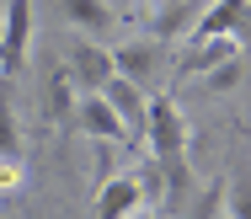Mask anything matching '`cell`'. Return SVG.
<instances>
[{
	"mask_svg": "<svg viewBox=\"0 0 251 219\" xmlns=\"http://www.w3.org/2000/svg\"><path fill=\"white\" fill-rule=\"evenodd\" d=\"M214 38H246V0H214L208 11L193 16L187 49H193V43H214Z\"/></svg>",
	"mask_w": 251,
	"mask_h": 219,
	"instance_id": "2",
	"label": "cell"
},
{
	"mask_svg": "<svg viewBox=\"0 0 251 219\" xmlns=\"http://www.w3.org/2000/svg\"><path fill=\"white\" fill-rule=\"evenodd\" d=\"M225 219H246V176H235V193H230V214Z\"/></svg>",
	"mask_w": 251,
	"mask_h": 219,
	"instance_id": "13",
	"label": "cell"
},
{
	"mask_svg": "<svg viewBox=\"0 0 251 219\" xmlns=\"http://www.w3.org/2000/svg\"><path fill=\"white\" fill-rule=\"evenodd\" d=\"M145 5H150V11H155V5H160V0H145Z\"/></svg>",
	"mask_w": 251,
	"mask_h": 219,
	"instance_id": "16",
	"label": "cell"
},
{
	"mask_svg": "<svg viewBox=\"0 0 251 219\" xmlns=\"http://www.w3.org/2000/svg\"><path fill=\"white\" fill-rule=\"evenodd\" d=\"M112 54V75L118 80H128V86H150L155 80V64H160V43H150V38H134V43H118V49H107Z\"/></svg>",
	"mask_w": 251,
	"mask_h": 219,
	"instance_id": "4",
	"label": "cell"
},
{
	"mask_svg": "<svg viewBox=\"0 0 251 219\" xmlns=\"http://www.w3.org/2000/svg\"><path fill=\"white\" fill-rule=\"evenodd\" d=\"M59 11H64V22H70V27H80L86 38H101V32L118 22V16H112V5H101V0H64Z\"/></svg>",
	"mask_w": 251,
	"mask_h": 219,
	"instance_id": "9",
	"label": "cell"
},
{
	"mask_svg": "<svg viewBox=\"0 0 251 219\" xmlns=\"http://www.w3.org/2000/svg\"><path fill=\"white\" fill-rule=\"evenodd\" d=\"M134 219H166V214H134Z\"/></svg>",
	"mask_w": 251,
	"mask_h": 219,
	"instance_id": "15",
	"label": "cell"
},
{
	"mask_svg": "<svg viewBox=\"0 0 251 219\" xmlns=\"http://www.w3.org/2000/svg\"><path fill=\"white\" fill-rule=\"evenodd\" d=\"M139 209H145V198H139V182H134V171H128V176H107L97 187L91 219H134Z\"/></svg>",
	"mask_w": 251,
	"mask_h": 219,
	"instance_id": "6",
	"label": "cell"
},
{
	"mask_svg": "<svg viewBox=\"0 0 251 219\" xmlns=\"http://www.w3.org/2000/svg\"><path fill=\"white\" fill-rule=\"evenodd\" d=\"M193 27V0H160L150 16V43H171Z\"/></svg>",
	"mask_w": 251,
	"mask_h": 219,
	"instance_id": "8",
	"label": "cell"
},
{
	"mask_svg": "<svg viewBox=\"0 0 251 219\" xmlns=\"http://www.w3.org/2000/svg\"><path fill=\"white\" fill-rule=\"evenodd\" d=\"M203 86H208L214 97H225V91H241V86H246V54H235V59H225L219 70H208V75H203Z\"/></svg>",
	"mask_w": 251,
	"mask_h": 219,
	"instance_id": "12",
	"label": "cell"
},
{
	"mask_svg": "<svg viewBox=\"0 0 251 219\" xmlns=\"http://www.w3.org/2000/svg\"><path fill=\"white\" fill-rule=\"evenodd\" d=\"M32 49V0H11L5 5V22H0V75L16 80L22 64Z\"/></svg>",
	"mask_w": 251,
	"mask_h": 219,
	"instance_id": "1",
	"label": "cell"
},
{
	"mask_svg": "<svg viewBox=\"0 0 251 219\" xmlns=\"http://www.w3.org/2000/svg\"><path fill=\"white\" fill-rule=\"evenodd\" d=\"M0 161L22 166V128H16V107H11V80L0 75Z\"/></svg>",
	"mask_w": 251,
	"mask_h": 219,
	"instance_id": "10",
	"label": "cell"
},
{
	"mask_svg": "<svg viewBox=\"0 0 251 219\" xmlns=\"http://www.w3.org/2000/svg\"><path fill=\"white\" fill-rule=\"evenodd\" d=\"M43 112H49V123H70V112H75V80L64 70H53L43 86Z\"/></svg>",
	"mask_w": 251,
	"mask_h": 219,
	"instance_id": "11",
	"label": "cell"
},
{
	"mask_svg": "<svg viewBox=\"0 0 251 219\" xmlns=\"http://www.w3.org/2000/svg\"><path fill=\"white\" fill-rule=\"evenodd\" d=\"M11 187H22V166L0 161V193H11Z\"/></svg>",
	"mask_w": 251,
	"mask_h": 219,
	"instance_id": "14",
	"label": "cell"
},
{
	"mask_svg": "<svg viewBox=\"0 0 251 219\" xmlns=\"http://www.w3.org/2000/svg\"><path fill=\"white\" fill-rule=\"evenodd\" d=\"M70 123H75L80 134H91L97 145H128V134H123V123H118V112L107 107L101 97H80L75 112H70Z\"/></svg>",
	"mask_w": 251,
	"mask_h": 219,
	"instance_id": "5",
	"label": "cell"
},
{
	"mask_svg": "<svg viewBox=\"0 0 251 219\" xmlns=\"http://www.w3.org/2000/svg\"><path fill=\"white\" fill-rule=\"evenodd\" d=\"M64 75L86 91V97H97L101 86L112 80V54L101 49V43H91V38H75V49H70V64H64Z\"/></svg>",
	"mask_w": 251,
	"mask_h": 219,
	"instance_id": "3",
	"label": "cell"
},
{
	"mask_svg": "<svg viewBox=\"0 0 251 219\" xmlns=\"http://www.w3.org/2000/svg\"><path fill=\"white\" fill-rule=\"evenodd\" d=\"M219 219H225V214H219Z\"/></svg>",
	"mask_w": 251,
	"mask_h": 219,
	"instance_id": "17",
	"label": "cell"
},
{
	"mask_svg": "<svg viewBox=\"0 0 251 219\" xmlns=\"http://www.w3.org/2000/svg\"><path fill=\"white\" fill-rule=\"evenodd\" d=\"M246 54V43L241 38H214V43H193L187 54H182V64H176V80H193V75H208V70H219L225 59Z\"/></svg>",
	"mask_w": 251,
	"mask_h": 219,
	"instance_id": "7",
	"label": "cell"
}]
</instances>
